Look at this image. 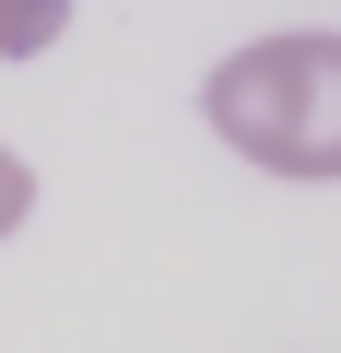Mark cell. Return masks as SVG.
<instances>
[{"label": "cell", "mask_w": 341, "mask_h": 353, "mask_svg": "<svg viewBox=\"0 0 341 353\" xmlns=\"http://www.w3.org/2000/svg\"><path fill=\"white\" fill-rule=\"evenodd\" d=\"M71 24V0H0V59H48Z\"/></svg>", "instance_id": "2"}, {"label": "cell", "mask_w": 341, "mask_h": 353, "mask_svg": "<svg viewBox=\"0 0 341 353\" xmlns=\"http://www.w3.org/2000/svg\"><path fill=\"white\" fill-rule=\"evenodd\" d=\"M24 212H36V165L0 141V236H24Z\"/></svg>", "instance_id": "3"}, {"label": "cell", "mask_w": 341, "mask_h": 353, "mask_svg": "<svg viewBox=\"0 0 341 353\" xmlns=\"http://www.w3.org/2000/svg\"><path fill=\"white\" fill-rule=\"evenodd\" d=\"M200 118L224 153H247L259 176H341V24H294V36H247L236 59H212Z\"/></svg>", "instance_id": "1"}]
</instances>
